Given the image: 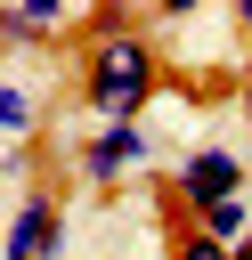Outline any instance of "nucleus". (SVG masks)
I'll list each match as a JSON object with an SVG mask.
<instances>
[{
	"label": "nucleus",
	"mask_w": 252,
	"mask_h": 260,
	"mask_svg": "<svg viewBox=\"0 0 252 260\" xmlns=\"http://www.w3.org/2000/svg\"><path fill=\"white\" fill-rule=\"evenodd\" d=\"M236 24H244V32H252V0H244V8H236Z\"/></svg>",
	"instance_id": "10"
},
{
	"label": "nucleus",
	"mask_w": 252,
	"mask_h": 260,
	"mask_svg": "<svg viewBox=\"0 0 252 260\" xmlns=\"http://www.w3.org/2000/svg\"><path fill=\"white\" fill-rule=\"evenodd\" d=\"M0 260H65V211L49 187H24L16 195V219L0 236Z\"/></svg>",
	"instance_id": "3"
},
{
	"label": "nucleus",
	"mask_w": 252,
	"mask_h": 260,
	"mask_svg": "<svg viewBox=\"0 0 252 260\" xmlns=\"http://www.w3.org/2000/svg\"><path fill=\"white\" fill-rule=\"evenodd\" d=\"M130 162H146V130H138V122H106V130L81 146V179H89V187H114Z\"/></svg>",
	"instance_id": "4"
},
{
	"label": "nucleus",
	"mask_w": 252,
	"mask_h": 260,
	"mask_svg": "<svg viewBox=\"0 0 252 260\" xmlns=\"http://www.w3.org/2000/svg\"><path fill=\"white\" fill-rule=\"evenodd\" d=\"M228 260H252V236H244V244H236V252H228Z\"/></svg>",
	"instance_id": "11"
},
{
	"label": "nucleus",
	"mask_w": 252,
	"mask_h": 260,
	"mask_svg": "<svg viewBox=\"0 0 252 260\" xmlns=\"http://www.w3.org/2000/svg\"><path fill=\"white\" fill-rule=\"evenodd\" d=\"M57 24H65V8H57V0H33V8H0V49H8V41H16V49H33V41H49Z\"/></svg>",
	"instance_id": "6"
},
{
	"label": "nucleus",
	"mask_w": 252,
	"mask_h": 260,
	"mask_svg": "<svg viewBox=\"0 0 252 260\" xmlns=\"http://www.w3.org/2000/svg\"><path fill=\"white\" fill-rule=\"evenodd\" d=\"M24 130H33V89L0 81V138H24Z\"/></svg>",
	"instance_id": "7"
},
{
	"label": "nucleus",
	"mask_w": 252,
	"mask_h": 260,
	"mask_svg": "<svg viewBox=\"0 0 252 260\" xmlns=\"http://www.w3.org/2000/svg\"><path fill=\"white\" fill-rule=\"evenodd\" d=\"M187 228H195V236H211V244H228V252H236V244H244V236H252V195H228V203H203V211H195V219H187Z\"/></svg>",
	"instance_id": "5"
},
{
	"label": "nucleus",
	"mask_w": 252,
	"mask_h": 260,
	"mask_svg": "<svg viewBox=\"0 0 252 260\" xmlns=\"http://www.w3.org/2000/svg\"><path fill=\"white\" fill-rule=\"evenodd\" d=\"M228 195H244V154H236V146H187V154H179V171L163 179L171 228H179V219H195L203 203H228Z\"/></svg>",
	"instance_id": "2"
},
{
	"label": "nucleus",
	"mask_w": 252,
	"mask_h": 260,
	"mask_svg": "<svg viewBox=\"0 0 252 260\" xmlns=\"http://www.w3.org/2000/svg\"><path fill=\"white\" fill-rule=\"evenodd\" d=\"M154 89H163V49H154L122 8H98V16H89V41H81V98H89V114L138 122Z\"/></svg>",
	"instance_id": "1"
},
{
	"label": "nucleus",
	"mask_w": 252,
	"mask_h": 260,
	"mask_svg": "<svg viewBox=\"0 0 252 260\" xmlns=\"http://www.w3.org/2000/svg\"><path fill=\"white\" fill-rule=\"evenodd\" d=\"M236 114H244V130H252V65H244V81H236Z\"/></svg>",
	"instance_id": "9"
},
{
	"label": "nucleus",
	"mask_w": 252,
	"mask_h": 260,
	"mask_svg": "<svg viewBox=\"0 0 252 260\" xmlns=\"http://www.w3.org/2000/svg\"><path fill=\"white\" fill-rule=\"evenodd\" d=\"M171 260H228V244H211V236H195L187 219L171 228Z\"/></svg>",
	"instance_id": "8"
}]
</instances>
